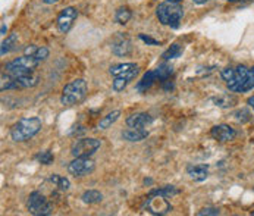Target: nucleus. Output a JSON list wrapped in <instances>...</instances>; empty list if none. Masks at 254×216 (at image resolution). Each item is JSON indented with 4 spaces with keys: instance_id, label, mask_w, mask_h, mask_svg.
Listing matches in <instances>:
<instances>
[{
    "instance_id": "f257e3e1",
    "label": "nucleus",
    "mask_w": 254,
    "mask_h": 216,
    "mask_svg": "<svg viewBox=\"0 0 254 216\" xmlns=\"http://www.w3.org/2000/svg\"><path fill=\"white\" fill-rule=\"evenodd\" d=\"M156 16L159 22H162L163 25L171 27V28H178L184 16V9L179 4V1L166 0L159 4L156 10Z\"/></svg>"
},
{
    "instance_id": "f03ea898",
    "label": "nucleus",
    "mask_w": 254,
    "mask_h": 216,
    "mask_svg": "<svg viewBox=\"0 0 254 216\" xmlns=\"http://www.w3.org/2000/svg\"><path fill=\"white\" fill-rule=\"evenodd\" d=\"M87 93H88L87 82L82 78H76L63 87L62 96H60V103L66 108L76 106L81 102H84V99L87 97Z\"/></svg>"
},
{
    "instance_id": "7ed1b4c3",
    "label": "nucleus",
    "mask_w": 254,
    "mask_h": 216,
    "mask_svg": "<svg viewBox=\"0 0 254 216\" xmlns=\"http://www.w3.org/2000/svg\"><path fill=\"white\" fill-rule=\"evenodd\" d=\"M41 130V119L37 116L32 118H22L10 128V137L16 143L26 141L32 138Z\"/></svg>"
},
{
    "instance_id": "20e7f679",
    "label": "nucleus",
    "mask_w": 254,
    "mask_h": 216,
    "mask_svg": "<svg viewBox=\"0 0 254 216\" xmlns=\"http://www.w3.org/2000/svg\"><path fill=\"white\" fill-rule=\"evenodd\" d=\"M38 63H40V60L35 56L24 54V56L6 63L4 69H6V74H9L10 77L15 78V77H21V75L32 72L38 66Z\"/></svg>"
},
{
    "instance_id": "39448f33",
    "label": "nucleus",
    "mask_w": 254,
    "mask_h": 216,
    "mask_svg": "<svg viewBox=\"0 0 254 216\" xmlns=\"http://www.w3.org/2000/svg\"><path fill=\"white\" fill-rule=\"evenodd\" d=\"M249 71L250 68L240 65L237 68H225L221 72V77L224 78V81H227V85L231 91H237L240 93L241 87L244 85L247 77H249Z\"/></svg>"
},
{
    "instance_id": "423d86ee",
    "label": "nucleus",
    "mask_w": 254,
    "mask_h": 216,
    "mask_svg": "<svg viewBox=\"0 0 254 216\" xmlns=\"http://www.w3.org/2000/svg\"><path fill=\"white\" fill-rule=\"evenodd\" d=\"M26 208H28V212L31 215L47 216L51 214V205H50V202L40 191H32L28 196Z\"/></svg>"
},
{
    "instance_id": "0eeeda50",
    "label": "nucleus",
    "mask_w": 254,
    "mask_h": 216,
    "mask_svg": "<svg viewBox=\"0 0 254 216\" xmlns=\"http://www.w3.org/2000/svg\"><path fill=\"white\" fill-rule=\"evenodd\" d=\"M100 149V140L97 138H81L74 143L71 153L74 158H91Z\"/></svg>"
},
{
    "instance_id": "6e6552de",
    "label": "nucleus",
    "mask_w": 254,
    "mask_h": 216,
    "mask_svg": "<svg viewBox=\"0 0 254 216\" xmlns=\"http://www.w3.org/2000/svg\"><path fill=\"white\" fill-rule=\"evenodd\" d=\"M146 208L153 215H166L172 211V205L168 202V197L163 194L154 193V191L150 193Z\"/></svg>"
},
{
    "instance_id": "1a4fd4ad",
    "label": "nucleus",
    "mask_w": 254,
    "mask_h": 216,
    "mask_svg": "<svg viewBox=\"0 0 254 216\" xmlns=\"http://www.w3.org/2000/svg\"><path fill=\"white\" fill-rule=\"evenodd\" d=\"M96 168V163L91 158H75L68 165V172L74 177H85L90 175Z\"/></svg>"
},
{
    "instance_id": "9d476101",
    "label": "nucleus",
    "mask_w": 254,
    "mask_h": 216,
    "mask_svg": "<svg viewBox=\"0 0 254 216\" xmlns=\"http://www.w3.org/2000/svg\"><path fill=\"white\" fill-rule=\"evenodd\" d=\"M76 16H78V12H76L75 7H71V6L65 7L59 13V16H57V28H59V31L60 32H68L71 29L74 21L76 19Z\"/></svg>"
},
{
    "instance_id": "9b49d317",
    "label": "nucleus",
    "mask_w": 254,
    "mask_h": 216,
    "mask_svg": "<svg viewBox=\"0 0 254 216\" xmlns=\"http://www.w3.org/2000/svg\"><path fill=\"white\" fill-rule=\"evenodd\" d=\"M210 135L219 143H227V141H231V140L235 138L237 131L232 127L227 125V124H221V125H215L210 130Z\"/></svg>"
},
{
    "instance_id": "f8f14e48",
    "label": "nucleus",
    "mask_w": 254,
    "mask_h": 216,
    "mask_svg": "<svg viewBox=\"0 0 254 216\" xmlns=\"http://www.w3.org/2000/svg\"><path fill=\"white\" fill-rule=\"evenodd\" d=\"M153 122V118L146 112H137L127 118V125L131 128H146Z\"/></svg>"
},
{
    "instance_id": "ddd939ff",
    "label": "nucleus",
    "mask_w": 254,
    "mask_h": 216,
    "mask_svg": "<svg viewBox=\"0 0 254 216\" xmlns=\"http://www.w3.org/2000/svg\"><path fill=\"white\" fill-rule=\"evenodd\" d=\"M112 50H113V53L118 54V56H127V54H129L131 50H132V46H131L129 38L122 37V35L116 37L115 41L112 43Z\"/></svg>"
},
{
    "instance_id": "4468645a",
    "label": "nucleus",
    "mask_w": 254,
    "mask_h": 216,
    "mask_svg": "<svg viewBox=\"0 0 254 216\" xmlns=\"http://www.w3.org/2000/svg\"><path fill=\"white\" fill-rule=\"evenodd\" d=\"M149 135V131L146 128H128L122 133V138L127 140V141H131V143H138V141H143L144 138H147Z\"/></svg>"
},
{
    "instance_id": "2eb2a0df",
    "label": "nucleus",
    "mask_w": 254,
    "mask_h": 216,
    "mask_svg": "<svg viewBox=\"0 0 254 216\" xmlns=\"http://www.w3.org/2000/svg\"><path fill=\"white\" fill-rule=\"evenodd\" d=\"M137 74H138V68L134 69V71H131V72H128V74H125V75L115 77V81H113V84H112L113 91H116V93L122 91V90L129 84V81H132V80L137 77Z\"/></svg>"
},
{
    "instance_id": "dca6fc26",
    "label": "nucleus",
    "mask_w": 254,
    "mask_h": 216,
    "mask_svg": "<svg viewBox=\"0 0 254 216\" xmlns=\"http://www.w3.org/2000/svg\"><path fill=\"white\" fill-rule=\"evenodd\" d=\"M187 172H188L191 180H194L197 183H202L209 175V166L207 165H191V166H188Z\"/></svg>"
},
{
    "instance_id": "f3484780",
    "label": "nucleus",
    "mask_w": 254,
    "mask_h": 216,
    "mask_svg": "<svg viewBox=\"0 0 254 216\" xmlns=\"http://www.w3.org/2000/svg\"><path fill=\"white\" fill-rule=\"evenodd\" d=\"M156 81H159V78H157V74H156V71H149L147 74H144V77L141 78V81L137 84V90L140 91V93H143V91H147Z\"/></svg>"
},
{
    "instance_id": "a211bd4d",
    "label": "nucleus",
    "mask_w": 254,
    "mask_h": 216,
    "mask_svg": "<svg viewBox=\"0 0 254 216\" xmlns=\"http://www.w3.org/2000/svg\"><path fill=\"white\" fill-rule=\"evenodd\" d=\"M137 68H138V65L131 63V62L129 63H116V65L110 66L109 72H110L112 77H121V75H125V74H128V72H131Z\"/></svg>"
},
{
    "instance_id": "6ab92c4d",
    "label": "nucleus",
    "mask_w": 254,
    "mask_h": 216,
    "mask_svg": "<svg viewBox=\"0 0 254 216\" xmlns=\"http://www.w3.org/2000/svg\"><path fill=\"white\" fill-rule=\"evenodd\" d=\"M121 116V110H113L110 113H107L106 116H103L99 122V130H107L109 127H112Z\"/></svg>"
},
{
    "instance_id": "aec40b11",
    "label": "nucleus",
    "mask_w": 254,
    "mask_h": 216,
    "mask_svg": "<svg viewBox=\"0 0 254 216\" xmlns=\"http://www.w3.org/2000/svg\"><path fill=\"white\" fill-rule=\"evenodd\" d=\"M81 199L87 205H96V203H100L103 200V194L97 190H88L81 196Z\"/></svg>"
},
{
    "instance_id": "412c9836",
    "label": "nucleus",
    "mask_w": 254,
    "mask_h": 216,
    "mask_svg": "<svg viewBox=\"0 0 254 216\" xmlns=\"http://www.w3.org/2000/svg\"><path fill=\"white\" fill-rule=\"evenodd\" d=\"M213 102H215V105L216 106H219V108H224V109H227V108H232L235 103H237V99L234 97V96H229V94H225V96H219V97H215L213 99Z\"/></svg>"
},
{
    "instance_id": "4be33fe9",
    "label": "nucleus",
    "mask_w": 254,
    "mask_h": 216,
    "mask_svg": "<svg viewBox=\"0 0 254 216\" xmlns=\"http://www.w3.org/2000/svg\"><path fill=\"white\" fill-rule=\"evenodd\" d=\"M16 43H18V34H10V35H9V37L1 43L0 54H1V56L7 54L10 50H13V47L16 46Z\"/></svg>"
},
{
    "instance_id": "5701e85b",
    "label": "nucleus",
    "mask_w": 254,
    "mask_h": 216,
    "mask_svg": "<svg viewBox=\"0 0 254 216\" xmlns=\"http://www.w3.org/2000/svg\"><path fill=\"white\" fill-rule=\"evenodd\" d=\"M50 183H53V184H54L59 190H62V191H68L69 187H71L69 180L65 178V177H60V175H57V174L50 175Z\"/></svg>"
},
{
    "instance_id": "b1692460",
    "label": "nucleus",
    "mask_w": 254,
    "mask_h": 216,
    "mask_svg": "<svg viewBox=\"0 0 254 216\" xmlns=\"http://www.w3.org/2000/svg\"><path fill=\"white\" fill-rule=\"evenodd\" d=\"M132 13L129 10V7H119L115 13V21L121 25H125L129 19H131Z\"/></svg>"
},
{
    "instance_id": "393cba45",
    "label": "nucleus",
    "mask_w": 254,
    "mask_h": 216,
    "mask_svg": "<svg viewBox=\"0 0 254 216\" xmlns=\"http://www.w3.org/2000/svg\"><path fill=\"white\" fill-rule=\"evenodd\" d=\"M182 46H179V44H172L163 54H162V57L165 59V60H169V59H175V57H179L181 56V53H182Z\"/></svg>"
},
{
    "instance_id": "a878e982",
    "label": "nucleus",
    "mask_w": 254,
    "mask_h": 216,
    "mask_svg": "<svg viewBox=\"0 0 254 216\" xmlns=\"http://www.w3.org/2000/svg\"><path fill=\"white\" fill-rule=\"evenodd\" d=\"M154 71H156V74H157L159 81H166V80L171 77V74H172V66H169V65H160V66L156 68Z\"/></svg>"
},
{
    "instance_id": "bb28decb",
    "label": "nucleus",
    "mask_w": 254,
    "mask_h": 216,
    "mask_svg": "<svg viewBox=\"0 0 254 216\" xmlns=\"http://www.w3.org/2000/svg\"><path fill=\"white\" fill-rule=\"evenodd\" d=\"M37 161H38L41 165H51V163H53V161H54V156H53V153H51V152L44 150V152H41V153H38V155H37Z\"/></svg>"
},
{
    "instance_id": "cd10ccee",
    "label": "nucleus",
    "mask_w": 254,
    "mask_h": 216,
    "mask_svg": "<svg viewBox=\"0 0 254 216\" xmlns=\"http://www.w3.org/2000/svg\"><path fill=\"white\" fill-rule=\"evenodd\" d=\"M253 88H254V66L253 68H250V71H249V77H247V80H246L244 85L241 87L240 93H247V91H252Z\"/></svg>"
},
{
    "instance_id": "c85d7f7f",
    "label": "nucleus",
    "mask_w": 254,
    "mask_h": 216,
    "mask_svg": "<svg viewBox=\"0 0 254 216\" xmlns=\"http://www.w3.org/2000/svg\"><path fill=\"white\" fill-rule=\"evenodd\" d=\"M34 56L41 62V60H44V59L49 56V49H47V47H38V50L35 52V54H34Z\"/></svg>"
},
{
    "instance_id": "c756f323",
    "label": "nucleus",
    "mask_w": 254,
    "mask_h": 216,
    "mask_svg": "<svg viewBox=\"0 0 254 216\" xmlns=\"http://www.w3.org/2000/svg\"><path fill=\"white\" fill-rule=\"evenodd\" d=\"M221 214V211L219 209H216V208H204V209H202L197 215L199 216H203V215H219Z\"/></svg>"
},
{
    "instance_id": "7c9ffc66",
    "label": "nucleus",
    "mask_w": 254,
    "mask_h": 216,
    "mask_svg": "<svg viewBox=\"0 0 254 216\" xmlns=\"http://www.w3.org/2000/svg\"><path fill=\"white\" fill-rule=\"evenodd\" d=\"M140 38H141L146 44H149V46H159V44H160V41H157V40H154V38H152V37H149V35H144V34H140Z\"/></svg>"
},
{
    "instance_id": "2f4dec72",
    "label": "nucleus",
    "mask_w": 254,
    "mask_h": 216,
    "mask_svg": "<svg viewBox=\"0 0 254 216\" xmlns=\"http://www.w3.org/2000/svg\"><path fill=\"white\" fill-rule=\"evenodd\" d=\"M37 50H38V47H37V46H34V44H31V46L25 47V52H24V54H28V56H34Z\"/></svg>"
},
{
    "instance_id": "473e14b6",
    "label": "nucleus",
    "mask_w": 254,
    "mask_h": 216,
    "mask_svg": "<svg viewBox=\"0 0 254 216\" xmlns=\"http://www.w3.org/2000/svg\"><path fill=\"white\" fill-rule=\"evenodd\" d=\"M46 4H54V3H57L59 0H43Z\"/></svg>"
},
{
    "instance_id": "72a5a7b5",
    "label": "nucleus",
    "mask_w": 254,
    "mask_h": 216,
    "mask_svg": "<svg viewBox=\"0 0 254 216\" xmlns=\"http://www.w3.org/2000/svg\"><path fill=\"white\" fill-rule=\"evenodd\" d=\"M194 3H197V4H204V3H207L209 0H193Z\"/></svg>"
},
{
    "instance_id": "f704fd0d",
    "label": "nucleus",
    "mask_w": 254,
    "mask_h": 216,
    "mask_svg": "<svg viewBox=\"0 0 254 216\" xmlns=\"http://www.w3.org/2000/svg\"><path fill=\"white\" fill-rule=\"evenodd\" d=\"M247 103H249V105H250V106H252V108L254 109V96L253 97H250V99L247 100Z\"/></svg>"
},
{
    "instance_id": "c9c22d12",
    "label": "nucleus",
    "mask_w": 254,
    "mask_h": 216,
    "mask_svg": "<svg viewBox=\"0 0 254 216\" xmlns=\"http://www.w3.org/2000/svg\"><path fill=\"white\" fill-rule=\"evenodd\" d=\"M1 35H6V25L1 24Z\"/></svg>"
},
{
    "instance_id": "e433bc0d",
    "label": "nucleus",
    "mask_w": 254,
    "mask_h": 216,
    "mask_svg": "<svg viewBox=\"0 0 254 216\" xmlns=\"http://www.w3.org/2000/svg\"><path fill=\"white\" fill-rule=\"evenodd\" d=\"M174 1H181V0H174Z\"/></svg>"
},
{
    "instance_id": "4c0bfd02",
    "label": "nucleus",
    "mask_w": 254,
    "mask_h": 216,
    "mask_svg": "<svg viewBox=\"0 0 254 216\" xmlns=\"http://www.w3.org/2000/svg\"><path fill=\"white\" fill-rule=\"evenodd\" d=\"M229 1H237V0H229Z\"/></svg>"
},
{
    "instance_id": "58836bf2",
    "label": "nucleus",
    "mask_w": 254,
    "mask_h": 216,
    "mask_svg": "<svg viewBox=\"0 0 254 216\" xmlns=\"http://www.w3.org/2000/svg\"><path fill=\"white\" fill-rule=\"evenodd\" d=\"M252 215H253V216H254V211H253V212H252Z\"/></svg>"
},
{
    "instance_id": "ea45409f",
    "label": "nucleus",
    "mask_w": 254,
    "mask_h": 216,
    "mask_svg": "<svg viewBox=\"0 0 254 216\" xmlns=\"http://www.w3.org/2000/svg\"><path fill=\"white\" fill-rule=\"evenodd\" d=\"M249 1H253V0H249Z\"/></svg>"
}]
</instances>
